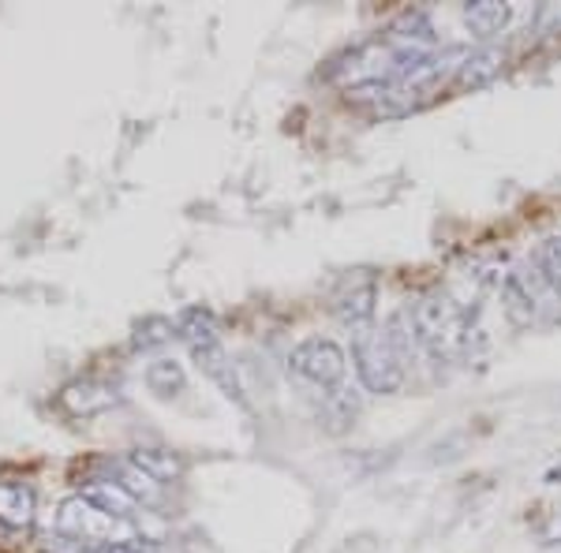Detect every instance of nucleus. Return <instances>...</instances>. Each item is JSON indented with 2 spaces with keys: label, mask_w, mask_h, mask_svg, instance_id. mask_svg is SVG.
Masks as SVG:
<instances>
[{
  "label": "nucleus",
  "mask_w": 561,
  "mask_h": 553,
  "mask_svg": "<svg viewBox=\"0 0 561 553\" xmlns=\"http://www.w3.org/2000/svg\"><path fill=\"white\" fill-rule=\"evenodd\" d=\"M352 362H356V375L364 389L370 393H401L404 385V362L397 359L393 344H389L386 330L367 325V330L352 333Z\"/></svg>",
  "instance_id": "nucleus-1"
},
{
  "label": "nucleus",
  "mask_w": 561,
  "mask_h": 553,
  "mask_svg": "<svg viewBox=\"0 0 561 553\" xmlns=\"http://www.w3.org/2000/svg\"><path fill=\"white\" fill-rule=\"evenodd\" d=\"M57 531L68 534V539H76L79 546H113V542H124L131 539V528L128 520H116V516H108L98 509L94 502H87L83 494L68 497L65 505H60L57 512Z\"/></svg>",
  "instance_id": "nucleus-2"
},
{
  "label": "nucleus",
  "mask_w": 561,
  "mask_h": 553,
  "mask_svg": "<svg viewBox=\"0 0 561 553\" xmlns=\"http://www.w3.org/2000/svg\"><path fill=\"white\" fill-rule=\"evenodd\" d=\"M293 375H300L304 382L319 385V389H337L348 375V356L337 341L330 337H307L293 348L288 356Z\"/></svg>",
  "instance_id": "nucleus-3"
},
{
  "label": "nucleus",
  "mask_w": 561,
  "mask_h": 553,
  "mask_svg": "<svg viewBox=\"0 0 561 553\" xmlns=\"http://www.w3.org/2000/svg\"><path fill=\"white\" fill-rule=\"evenodd\" d=\"M412 325H415V341L427 344L434 356H446L449 341L457 337V314L454 303L446 296H423L420 303L409 307Z\"/></svg>",
  "instance_id": "nucleus-4"
},
{
  "label": "nucleus",
  "mask_w": 561,
  "mask_h": 553,
  "mask_svg": "<svg viewBox=\"0 0 561 553\" xmlns=\"http://www.w3.org/2000/svg\"><path fill=\"white\" fill-rule=\"evenodd\" d=\"M121 396H116V385L108 382H98V378H79V382H68L60 389V407L76 419L83 415H98V412H108Z\"/></svg>",
  "instance_id": "nucleus-5"
},
{
  "label": "nucleus",
  "mask_w": 561,
  "mask_h": 553,
  "mask_svg": "<svg viewBox=\"0 0 561 553\" xmlns=\"http://www.w3.org/2000/svg\"><path fill=\"white\" fill-rule=\"evenodd\" d=\"M124 460H128L131 468H139L147 479H153L158 486H169V483H176V479H184V457L169 446H135Z\"/></svg>",
  "instance_id": "nucleus-6"
},
{
  "label": "nucleus",
  "mask_w": 561,
  "mask_h": 553,
  "mask_svg": "<svg viewBox=\"0 0 561 553\" xmlns=\"http://www.w3.org/2000/svg\"><path fill=\"white\" fill-rule=\"evenodd\" d=\"M192 356L198 367L210 375V382L221 389L229 401H237V404H248L243 401V385H240V378H237V367H232V359H229V352L221 348V341H214V344H198V348H192Z\"/></svg>",
  "instance_id": "nucleus-7"
},
{
  "label": "nucleus",
  "mask_w": 561,
  "mask_h": 553,
  "mask_svg": "<svg viewBox=\"0 0 561 553\" xmlns=\"http://www.w3.org/2000/svg\"><path fill=\"white\" fill-rule=\"evenodd\" d=\"M375 307H378V288H375V280L364 277L337 296V319L345 322L352 333L367 330V325H375Z\"/></svg>",
  "instance_id": "nucleus-8"
},
{
  "label": "nucleus",
  "mask_w": 561,
  "mask_h": 553,
  "mask_svg": "<svg viewBox=\"0 0 561 553\" xmlns=\"http://www.w3.org/2000/svg\"><path fill=\"white\" fill-rule=\"evenodd\" d=\"M502 68H505V49H497V45L472 49L457 65V87H486L502 76Z\"/></svg>",
  "instance_id": "nucleus-9"
},
{
  "label": "nucleus",
  "mask_w": 561,
  "mask_h": 553,
  "mask_svg": "<svg viewBox=\"0 0 561 553\" xmlns=\"http://www.w3.org/2000/svg\"><path fill=\"white\" fill-rule=\"evenodd\" d=\"M34 509L38 497L26 483H0V523L12 531H23L34 523Z\"/></svg>",
  "instance_id": "nucleus-10"
},
{
  "label": "nucleus",
  "mask_w": 561,
  "mask_h": 553,
  "mask_svg": "<svg viewBox=\"0 0 561 553\" xmlns=\"http://www.w3.org/2000/svg\"><path fill=\"white\" fill-rule=\"evenodd\" d=\"M83 497L87 502H94L98 509L116 516V520H131L135 509H139V502L128 494V489H121L116 483H108V479H94V483L83 486Z\"/></svg>",
  "instance_id": "nucleus-11"
},
{
  "label": "nucleus",
  "mask_w": 561,
  "mask_h": 553,
  "mask_svg": "<svg viewBox=\"0 0 561 553\" xmlns=\"http://www.w3.org/2000/svg\"><path fill=\"white\" fill-rule=\"evenodd\" d=\"M108 483H116L121 489H128L139 505H158L161 502V486L153 483V479L142 475L139 468H131L128 460H116V464H108Z\"/></svg>",
  "instance_id": "nucleus-12"
},
{
  "label": "nucleus",
  "mask_w": 561,
  "mask_h": 553,
  "mask_svg": "<svg viewBox=\"0 0 561 553\" xmlns=\"http://www.w3.org/2000/svg\"><path fill=\"white\" fill-rule=\"evenodd\" d=\"M510 4H497V0H472L465 4V23L472 26L479 38H491V34L502 31L510 23Z\"/></svg>",
  "instance_id": "nucleus-13"
},
{
  "label": "nucleus",
  "mask_w": 561,
  "mask_h": 553,
  "mask_svg": "<svg viewBox=\"0 0 561 553\" xmlns=\"http://www.w3.org/2000/svg\"><path fill=\"white\" fill-rule=\"evenodd\" d=\"M176 333L187 341V348H198V344H214V341H221V337H217V322H214V314L206 311V307H187V311H180V319H176Z\"/></svg>",
  "instance_id": "nucleus-14"
},
{
  "label": "nucleus",
  "mask_w": 561,
  "mask_h": 553,
  "mask_svg": "<svg viewBox=\"0 0 561 553\" xmlns=\"http://www.w3.org/2000/svg\"><path fill=\"white\" fill-rule=\"evenodd\" d=\"M502 303H505V314H510V322H513V325H531V322L539 319L536 299L528 296V288L520 285V277H517V274H510V280H505Z\"/></svg>",
  "instance_id": "nucleus-15"
},
{
  "label": "nucleus",
  "mask_w": 561,
  "mask_h": 553,
  "mask_svg": "<svg viewBox=\"0 0 561 553\" xmlns=\"http://www.w3.org/2000/svg\"><path fill=\"white\" fill-rule=\"evenodd\" d=\"M147 385H150V393H158V396H176L180 389L187 385L184 367H180L176 359H153L147 367Z\"/></svg>",
  "instance_id": "nucleus-16"
},
{
  "label": "nucleus",
  "mask_w": 561,
  "mask_h": 553,
  "mask_svg": "<svg viewBox=\"0 0 561 553\" xmlns=\"http://www.w3.org/2000/svg\"><path fill=\"white\" fill-rule=\"evenodd\" d=\"M173 333H176V325L169 322V319H142L139 325H135V337H131V344L139 352H147V348H158V344H169L173 341Z\"/></svg>",
  "instance_id": "nucleus-17"
},
{
  "label": "nucleus",
  "mask_w": 561,
  "mask_h": 553,
  "mask_svg": "<svg viewBox=\"0 0 561 553\" xmlns=\"http://www.w3.org/2000/svg\"><path fill=\"white\" fill-rule=\"evenodd\" d=\"M536 266L542 269V277L550 280V285L561 292V235H554V240H547L539 247V258H536Z\"/></svg>",
  "instance_id": "nucleus-18"
},
{
  "label": "nucleus",
  "mask_w": 561,
  "mask_h": 553,
  "mask_svg": "<svg viewBox=\"0 0 561 553\" xmlns=\"http://www.w3.org/2000/svg\"><path fill=\"white\" fill-rule=\"evenodd\" d=\"M94 553H169V550L158 546L153 539H124V542H113V546H102Z\"/></svg>",
  "instance_id": "nucleus-19"
}]
</instances>
